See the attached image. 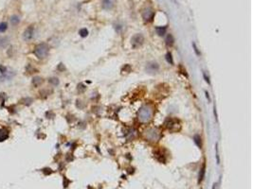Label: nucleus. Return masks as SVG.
<instances>
[{"label": "nucleus", "instance_id": "f257e3e1", "mask_svg": "<svg viewBox=\"0 0 253 189\" xmlns=\"http://www.w3.org/2000/svg\"><path fill=\"white\" fill-rule=\"evenodd\" d=\"M153 108L150 105L142 106L138 113V118L139 122L141 123H147L153 116Z\"/></svg>", "mask_w": 253, "mask_h": 189}, {"label": "nucleus", "instance_id": "f03ea898", "mask_svg": "<svg viewBox=\"0 0 253 189\" xmlns=\"http://www.w3.org/2000/svg\"><path fill=\"white\" fill-rule=\"evenodd\" d=\"M49 51H50V47L46 43H41L37 45L34 48L35 56L40 60L45 59L47 56V54H49Z\"/></svg>", "mask_w": 253, "mask_h": 189}, {"label": "nucleus", "instance_id": "7ed1b4c3", "mask_svg": "<svg viewBox=\"0 0 253 189\" xmlns=\"http://www.w3.org/2000/svg\"><path fill=\"white\" fill-rule=\"evenodd\" d=\"M165 126H166V128L172 131H176L180 130L179 128H177V126L180 127L178 120L173 119V118H168V119L165 121Z\"/></svg>", "mask_w": 253, "mask_h": 189}, {"label": "nucleus", "instance_id": "20e7f679", "mask_svg": "<svg viewBox=\"0 0 253 189\" xmlns=\"http://www.w3.org/2000/svg\"><path fill=\"white\" fill-rule=\"evenodd\" d=\"M143 42H144V37L140 33L134 35L131 39V44H132L133 48H138V47H139L142 44H143Z\"/></svg>", "mask_w": 253, "mask_h": 189}, {"label": "nucleus", "instance_id": "39448f33", "mask_svg": "<svg viewBox=\"0 0 253 189\" xmlns=\"http://www.w3.org/2000/svg\"><path fill=\"white\" fill-rule=\"evenodd\" d=\"M154 15H155V12L154 11L152 10V8H146V9L142 12V17H143L144 21L145 22H150V21H152L153 17H154Z\"/></svg>", "mask_w": 253, "mask_h": 189}, {"label": "nucleus", "instance_id": "423d86ee", "mask_svg": "<svg viewBox=\"0 0 253 189\" xmlns=\"http://www.w3.org/2000/svg\"><path fill=\"white\" fill-rule=\"evenodd\" d=\"M33 35H34V28H33V27H29L25 31H24L23 39L25 41L29 42V41H30L31 39L33 38Z\"/></svg>", "mask_w": 253, "mask_h": 189}, {"label": "nucleus", "instance_id": "0eeeda50", "mask_svg": "<svg viewBox=\"0 0 253 189\" xmlns=\"http://www.w3.org/2000/svg\"><path fill=\"white\" fill-rule=\"evenodd\" d=\"M146 70L148 71L149 73H156L159 70V65L155 61L148 62L147 65H146Z\"/></svg>", "mask_w": 253, "mask_h": 189}, {"label": "nucleus", "instance_id": "6e6552de", "mask_svg": "<svg viewBox=\"0 0 253 189\" xmlns=\"http://www.w3.org/2000/svg\"><path fill=\"white\" fill-rule=\"evenodd\" d=\"M205 174H206V163H204L200 168L199 175H198V184H201L203 182V180L205 178Z\"/></svg>", "mask_w": 253, "mask_h": 189}, {"label": "nucleus", "instance_id": "1a4fd4ad", "mask_svg": "<svg viewBox=\"0 0 253 189\" xmlns=\"http://www.w3.org/2000/svg\"><path fill=\"white\" fill-rule=\"evenodd\" d=\"M102 8L105 10H110L112 9L113 6H114V1L113 0H102Z\"/></svg>", "mask_w": 253, "mask_h": 189}, {"label": "nucleus", "instance_id": "9d476101", "mask_svg": "<svg viewBox=\"0 0 253 189\" xmlns=\"http://www.w3.org/2000/svg\"><path fill=\"white\" fill-rule=\"evenodd\" d=\"M9 39L7 37H3L0 36V49H4L6 47L9 45Z\"/></svg>", "mask_w": 253, "mask_h": 189}, {"label": "nucleus", "instance_id": "9b49d317", "mask_svg": "<svg viewBox=\"0 0 253 189\" xmlns=\"http://www.w3.org/2000/svg\"><path fill=\"white\" fill-rule=\"evenodd\" d=\"M8 137H9V131L5 128L0 129V142L5 141Z\"/></svg>", "mask_w": 253, "mask_h": 189}, {"label": "nucleus", "instance_id": "f8f14e48", "mask_svg": "<svg viewBox=\"0 0 253 189\" xmlns=\"http://www.w3.org/2000/svg\"><path fill=\"white\" fill-rule=\"evenodd\" d=\"M15 74H14V72H7L5 73V74H3L2 76H0V80H11V78H13V76H14Z\"/></svg>", "mask_w": 253, "mask_h": 189}, {"label": "nucleus", "instance_id": "ddd939ff", "mask_svg": "<svg viewBox=\"0 0 253 189\" xmlns=\"http://www.w3.org/2000/svg\"><path fill=\"white\" fill-rule=\"evenodd\" d=\"M42 82H43V80H42V78H40V77H34L32 78V81H31V83H32L33 86H35V87H38V86L40 85Z\"/></svg>", "mask_w": 253, "mask_h": 189}, {"label": "nucleus", "instance_id": "4468645a", "mask_svg": "<svg viewBox=\"0 0 253 189\" xmlns=\"http://www.w3.org/2000/svg\"><path fill=\"white\" fill-rule=\"evenodd\" d=\"M173 43H175V39H173V35L168 34V36L166 37V45H167L168 46H172L173 45Z\"/></svg>", "mask_w": 253, "mask_h": 189}, {"label": "nucleus", "instance_id": "2eb2a0df", "mask_svg": "<svg viewBox=\"0 0 253 189\" xmlns=\"http://www.w3.org/2000/svg\"><path fill=\"white\" fill-rule=\"evenodd\" d=\"M156 29L157 34H159V36H163L166 32V30H167V28L166 27H157Z\"/></svg>", "mask_w": 253, "mask_h": 189}, {"label": "nucleus", "instance_id": "dca6fc26", "mask_svg": "<svg viewBox=\"0 0 253 189\" xmlns=\"http://www.w3.org/2000/svg\"><path fill=\"white\" fill-rule=\"evenodd\" d=\"M193 141H194V143L196 144V146L201 148L202 144H201V137H200V135H198V134L194 135L193 136Z\"/></svg>", "mask_w": 253, "mask_h": 189}, {"label": "nucleus", "instance_id": "f3484780", "mask_svg": "<svg viewBox=\"0 0 253 189\" xmlns=\"http://www.w3.org/2000/svg\"><path fill=\"white\" fill-rule=\"evenodd\" d=\"M19 21H20V19H19V17L17 16V15H13V16H12V18H11V22H12V24L13 26L18 25Z\"/></svg>", "mask_w": 253, "mask_h": 189}, {"label": "nucleus", "instance_id": "a211bd4d", "mask_svg": "<svg viewBox=\"0 0 253 189\" xmlns=\"http://www.w3.org/2000/svg\"><path fill=\"white\" fill-rule=\"evenodd\" d=\"M79 34H80L81 37L84 38V37H86V36L88 35V30L86 29V28H82L80 31H79Z\"/></svg>", "mask_w": 253, "mask_h": 189}, {"label": "nucleus", "instance_id": "6ab92c4d", "mask_svg": "<svg viewBox=\"0 0 253 189\" xmlns=\"http://www.w3.org/2000/svg\"><path fill=\"white\" fill-rule=\"evenodd\" d=\"M7 28H8V24L7 23L3 22V23L0 24V33L5 32V31L7 30Z\"/></svg>", "mask_w": 253, "mask_h": 189}, {"label": "nucleus", "instance_id": "aec40b11", "mask_svg": "<svg viewBox=\"0 0 253 189\" xmlns=\"http://www.w3.org/2000/svg\"><path fill=\"white\" fill-rule=\"evenodd\" d=\"M49 82H50V84L54 85V86H56V85L59 84V80H58L57 78H50V80H49Z\"/></svg>", "mask_w": 253, "mask_h": 189}, {"label": "nucleus", "instance_id": "412c9836", "mask_svg": "<svg viewBox=\"0 0 253 189\" xmlns=\"http://www.w3.org/2000/svg\"><path fill=\"white\" fill-rule=\"evenodd\" d=\"M166 60H167V61L169 62L170 65H173V57H172V54L170 52H168L167 54H166Z\"/></svg>", "mask_w": 253, "mask_h": 189}, {"label": "nucleus", "instance_id": "4be33fe9", "mask_svg": "<svg viewBox=\"0 0 253 189\" xmlns=\"http://www.w3.org/2000/svg\"><path fill=\"white\" fill-rule=\"evenodd\" d=\"M22 101H23V103L25 104V105L29 106V105H30L31 103H32V98H25Z\"/></svg>", "mask_w": 253, "mask_h": 189}, {"label": "nucleus", "instance_id": "5701e85b", "mask_svg": "<svg viewBox=\"0 0 253 189\" xmlns=\"http://www.w3.org/2000/svg\"><path fill=\"white\" fill-rule=\"evenodd\" d=\"M218 142L215 144V151H216V162L219 164H220V157H219V148H218Z\"/></svg>", "mask_w": 253, "mask_h": 189}, {"label": "nucleus", "instance_id": "b1692460", "mask_svg": "<svg viewBox=\"0 0 253 189\" xmlns=\"http://www.w3.org/2000/svg\"><path fill=\"white\" fill-rule=\"evenodd\" d=\"M193 50H194V52H195V54L197 55V56H200L201 53H200V51H199V49H198V47H197V45H196L195 43H193Z\"/></svg>", "mask_w": 253, "mask_h": 189}, {"label": "nucleus", "instance_id": "393cba45", "mask_svg": "<svg viewBox=\"0 0 253 189\" xmlns=\"http://www.w3.org/2000/svg\"><path fill=\"white\" fill-rule=\"evenodd\" d=\"M7 68L5 67V66H3V65H0V72H1V74L3 75V74H5L6 72H7Z\"/></svg>", "mask_w": 253, "mask_h": 189}, {"label": "nucleus", "instance_id": "a878e982", "mask_svg": "<svg viewBox=\"0 0 253 189\" xmlns=\"http://www.w3.org/2000/svg\"><path fill=\"white\" fill-rule=\"evenodd\" d=\"M203 76H204V78H205V81H206V82H208L209 84H210V78H209V77H207V75H206V73H204V74H203Z\"/></svg>", "mask_w": 253, "mask_h": 189}, {"label": "nucleus", "instance_id": "bb28decb", "mask_svg": "<svg viewBox=\"0 0 253 189\" xmlns=\"http://www.w3.org/2000/svg\"><path fill=\"white\" fill-rule=\"evenodd\" d=\"M205 94H206V98L209 99V101H210V94H209V93H208V92H205Z\"/></svg>", "mask_w": 253, "mask_h": 189}, {"label": "nucleus", "instance_id": "cd10ccee", "mask_svg": "<svg viewBox=\"0 0 253 189\" xmlns=\"http://www.w3.org/2000/svg\"><path fill=\"white\" fill-rule=\"evenodd\" d=\"M218 186V183H215V184H213V186H212V189H216V187Z\"/></svg>", "mask_w": 253, "mask_h": 189}, {"label": "nucleus", "instance_id": "c85d7f7f", "mask_svg": "<svg viewBox=\"0 0 253 189\" xmlns=\"http://www.w3.org/2000/svg\"><path fill=\"white\" fill-rule=\"evenodd\" d=\"M214 115H215V118L217 119V114H216V107L214 106Z\"/></svg>", "mask_w": 253, "mask_h": 189}]
</instances>
